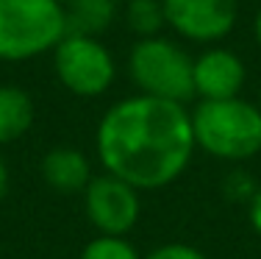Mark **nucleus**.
I'll use <instances>...</instances> for the list:
<instances>
[{"label":"nucleus","mask_w":261,"mask_h":259,"mask_svg":"<svg viewBox=\"0 0 261 259\" xmlns=\"http://www.w3.org/2000/svg\"><path fill=\"white\" fill-rule=\"evenodd\" d=\"M95 151L106 173L139 193L161 190L184 176L197 151L189 109L139 92L120 98L97 120Z\"/></svg>","instance_id":"f257e3e1"},{"label":"nucleus","mask_w":261,"mask_h":259,"mask_svg":"<svg viewBox=\"0 0 261 259\" xmlns=\"http://www.w3.org/2000/svg\"><path fill=\"white\" fill-rule=\"evenodd\" d=\"M195 148L222 162H247L261 153V109L245 98L200 101L189 112Z\"/></svg>","instance_id":"f03ea898"},{"label":"nucleus","mask_w":261,"mask_h":259,"mask_svg":"<svg viewBox=\"0 0 261 259\" xmlns=\"http://www.w3.org/2000/svg\"><path fill=\"white\" fill-rule=\"evenodd\" d=\"M67 34L64 0H0V61L6 64L53 53Z\"/></svg>","instance_id":"7ed1b4c3"},{"label":"nucleus","mask_w":261,"mask_h":259,"mask_svg":"<svg viewBox=\"0 0 261 259\" xmlns=\"http://www.w3.org/2000/svg\"><path fill=\"white\" fill-rule=\"evenodd\" d=\"M192 64L195 56H189L178 42L167 36L136 39L128 51V76L139 95L172 103H186L195 98Z\"/></svg>","instance_id":"20e7f679"},{"label":"nucleus","mask_w":261,"mask_h":259,"mask_svg":"<svg viewBox=\"0 0 261 259\" xmlns=\"http://www.w3.org/2000/svg\"><path fill=\"white\" fill-rule=\"evenodd\" d=\"M53 73L59 84L75 98H100L117 78V61L100 36L70 31L53 48Z\"/></svg>","instance_id":"39448f33"},{"label":"nucleus","mask_w":261,"mask_h":259,"mask_svg":"<svg viewBox=\"0 0 261 259\" xmlns=\"http://www.w3.org/2000/svg\"><path fill=\"white\" fill-rule=\"evenodd\" d=\"M84 212L97 234L125 237L134 231L142 215L139 190L111 173L92 176V181L84 190Z\"/></svg>","instance_id":"423d86ee"},{"label":"nucleus","mask_w":261,"mask_h":259,"mask_svg":"<svg viewBox=\"0 0 261 259\" xmlns=\"http://www.w3.org/2000/svg\"><path fill=\"white\" fill-rule=\"evenodd\" d=\"M167 26L197 45H220L236 28L239 0H161Z\"/></svg>","instance_id":"0eeeda50"},{"label":"nucleus","mask_w":261,"mask_h":259,"mask_svg":"<svg viewBox=\"0 0 261 259\" xmlns=\"http://www.w3.org/2000/svg\"><path fill=\"white\" fill-rule=\"evenodd\" d=\"M247 70L239 53L222 45H208L200 56H195L192 64V81H195V95L200 101H228L239 98L245 86Z\"/></svg>","instance_id":"6e6552de"},{"label":"nucleus","mask_w":261,"mask_h":259,"mask_svg":"<svg viewBox=\"0 0 261 259\" xmlns=\"http://www.w3.org/2000/svg\"><path fill=\"white\" fill-rule=\"evenodd\" d=\"M42 181L59 195H78L92 181V164L75 145H53L39 162Z\"/></svg>","instance_id":"1a4fd4ad"},{"label":"nucleus","mask_w":261,"mask_h":259,"mask_svg":"<svg viewBox=\"0 0 261 259\" xmlns=\"http://www.w3.org/2000/svg\"><path fill=\"white\" fill-rule=\"evenodd\" d=\"M34 98L22 86H0V145H11L25 137L34 126Z\"/></svg>","instance_id":"9d476101"},{"label":"nucleus","mask_w":261,"mask_h":259,"mask_svg":"<svg viewBox=\"0 0 261 259\" xmlns=\"http://www.w3.org/2000/svg\"><path fill=\"white\" fill-rule=\"evenodd\" d=\"M67 26L72 34L100 36L117 17L114 0H64Z\"/></svg>","instance_id":"9b49d317"},{"label":"nucleus","mask_w":261,"mask_h":259,"mask_svg":"<svg viewBox=\"0 0 261 259\" xmlns=\"http://www.w3.org/2000/svg\"><path fill=\"white\" fill-rule=\"evenodd\" d=\"M122 20L136 39H150V36H161V28L167 26L161 0H128Z\"/></svg>","instance_id":"f8f14e48"},{"label":"nucleus","mask_w":261,"mask_h":259,"mask_svg":"<svg viewBox=\"0 0 261 259\" xmlns=\"http://www.w3.org/2000/svg\"><path fill=\"white\" fill-rule=\"evenodd\" d=\"M78 259H142V254L125 237H103V234H97L95 240H89L81 248Z\"/></svg>","instance_id":"ddd939ff"},{"label":"nucleus","mask_w":261,"mask_h":259,"mask_svg":"<svg viewBox=\"0 0 261 259\" xmlns=\"http://www.w3.org/2000/svg\"><path fill=\"white\" fill-rule=\"evenodd\" d=\"M222 190H225V195L231 201H247L250 203V198L256 195L258 187L245 170H233V173H228V178L222 181Z\"/></svg>","instance_id":"4468645a"},{"label":"nucleus","mask_w":261,"mask_h":259,"mask_svg":"<svg viewBox=\"0 0 261 259\" xmlns=\"http://www.w3.org/2000/svg\"><path fill=\"white\" fill-rule=\"evenodd\" d=\"M142 259H208L200 248L195 245H186V243H164L159 248H153L147 256Z\"/></svg>","instance_id":"2eb2a0df"},{"label":"nucleus","mask_w":261,"mask_h":259,"mask_svg":"<svg viewBox=\"0 0 261 259\" xmlns=\"http://www.w3.org/2000/svg\"><path fill=\"white\" fill-rule=\"evenodd\" d=\"M247 218H250L253 231L261 237V187L256 190V195L250 198V203H247Z\"/></svg>","instance_id":"dca6fc26"},{"label":"nucleus","mask_w":261,"mask_h":259,"mask_svg":"<svg viewBox=\"0 0 261 259\" xmlns=\"http://www.w3.org/2000/svg\"><path fill=\"white\" fill-rule=\"evenodd\" d=\"M6 193H9V168H6V159L0 156V203H3Z\"/></svg>","instance_id":"f3484780"},{"label":"nucleus","mask_w":261,"mask_h":259,"mask_svg":"<svg viewBox=\"0 0 261 259\" xmlns=\"http://www.w3.org/2000/svg\"><path fill=\"white\" fill-rule=\"evenodd\" d=\"M253 36H256V45L261 51V9L256 11V17H253Z\"/></svg>","instance_id":"a211bd4d"},{"label":"nucleus","mask_w":261,"mask_h":259,"mask_svg":"<svg viewBox=\"0 0 261 259\" xmlns=\"http://www.w3.org/2000/svg\"><path fill=\"white\" fill-rule=\"evenodd\" d=\"M258 109H261V92H258Z\"/></svg>","instance_id":"6ab92c4d"}]
</instances>
